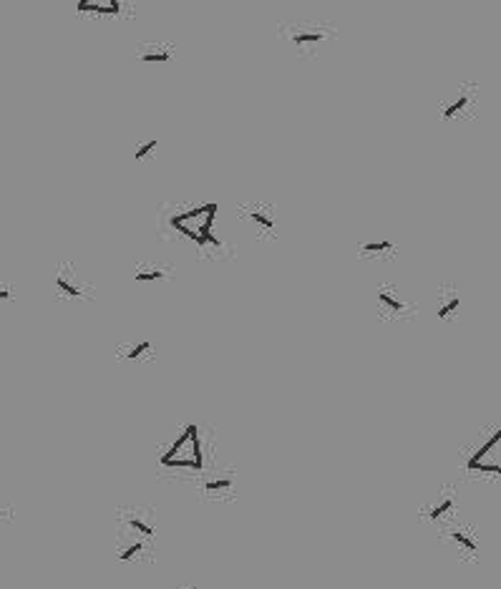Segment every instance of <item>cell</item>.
Returning <instances> with one entry per match:
<instances>
[{"label":"cell","mask_w":501,"mask_h":589,"mask_svg":"<svg viewBox=\"0 0 501 589\" xmlns=\"http://www.w3.org/2000/svg\"><path fill=\"white\" fill-rule=\"evenodd\" d=\"M280 33H283V38H288V43L298 54L313 51V48H318L320 43L335 38V28L333 26H328V23H310V21L288 23V26L280 28Z\"/></svg>","instance_id":"6da1fadb"},{"label":"cell","mask_w":501,"mask_h":589,"mask_svg":"<svg viewBox=\"0 0 501 589\" xmlns=\"http://www.w3.org/2000/svg\"><path fill=\"white\" fill-rule=\"evenodd\" d=\"M56 290L64 295V298H74V300H88L93 298V282H88L79 270H76L74 262H61L56 267Z\"/></svg>","instance_id":"7a4b0ae2"},{"label":"cell","mask_w":501,"mask_h":589,"mask_svg":"<svg viewBox=\"0 0 501 589\" xmlns=\"http://www.w3.org/2000/svg\"><path fill=\"white\" fill-rule=\"evenodd\" d=\"M479 104V86L476 84H464L453 91L451 99L441 104V119L443 121H456V119L471 116Z\"/></svg>","instance_id":"3957f363"},{"label":"cell","mask_w":501,"mask_h":589,"mask_svg":"<svg viewBox=\"0 0 501 589\" xmlns=\"http://www.w3.org/2000/svg\"><path fill=\"white\" fill-rule=\"evenodd\" d=\"M378 315L383 320L413 318V305L408 303L393 285H380L378 287Z\"/></svg>","instance_id":"277c9868"},{"label":"cell","mask_w":501,"mask_h":589,"mask_svg":"<svg viewBox=\"0 0 501 589\" xmlns=\"http://www.w3.org/2000/svg\"><path fill=\"white\" fill-rule=\"evenodd\" d=\"M240 217H245L247 222L252 224V229H255L257 234H262V237H275V229H278V219H275V207L267 202H250V204H242L240 207Z\"/></svg>","instance_id":"5b68a950"},{"label":"cell","mask_w":501,"mask_h":589,"mask_svg":"<svg viewBox=\"0 0 501 589\" xmlns=\"http://www.w3.org/2000/svg\"><path fill=\"white\" fill-rule=\"evenodd\" d=\"M174 54V46L161 41H146L136 46V61H141V64H169Z\"/></svg>","instance_id":"8992f818"},{"label":"cell","mask_w":501,"mask_h":589,"mask_svg":"<svg viewBox=\"0 0 501 589\" xmlns=\"http://www.w3.org/2000/svg\"><path fill=\"white\" fill-rule=\"evenodd\" d=\"M496 446H499V431H494L484 446L476 448V451L471 453V458L466 461V468H469V471H481V473H499V463L486 461L489 456H494L491 451H494Z\"/></svg>","instance_id":"52a82bcc"},{"label":"cell","mask_w":501,"mask_h":589,"mask_svg":"<svg viewBox=\"0 0 501 589\" xmlns=\"http://www.w3.org/2000/svg\"><path fill=\"white\" fill-rule=\"evenodd\" d=\"M116 358L128 363H141L154 358V343L151 340H128L116 348Z\"/></svg>","instance_id":"ba28073f"},{"label":"cell","mask_w":501,"mask_h":589,"mask_svg":"<svg viewBox=\"0 0 501 589\" xmlns=\"http://www.w3.org/2000/svg\"><path fill=\"white\" fill-rule=\"evenodd\" d=\"M174 275V267L164 265V262H139L133 270V280L136 282H164Z\"/></svg>","instance_id":"9c48e42d"},{"label":"cell","mask_w":501,"mask_h":589,"mask_svg":"<svg viewBox=\"0 0 501 589\" xmlns=\"http://www.w3.org/2000/svg\"><path fill=\"white\" fill-rule=\"evenodd\" d=\"M459 308H461L459 287H453V285L441 287V290H438V308H436L438 318H453Z\"/></svg>","instance_id":"30bf717a"},{"label":"cell","mask_w":501,"mask_h":589,"mask_svg":"<svg viewBox=\"0 0 501 589\" xmlns=\"http://www.w3.org/2000/svg\"><path fill=\"white\" fill-rule=\"evenodd\" d=\"M358 255L368 257V260L393 257L395 255V242H390V239H365V242L358 244Z\"/></svg>","instance_id":"8fae6325"},{"label":"cell","mask_w":501,"mask_h":589,"mask_svg":"<svg viewBox=\"0 0 501 589\" xmlns=\"http://www.w3.org/2000/svg\"><path fill=\"white\" fill-rule=\"evenodd\" d=\"M121 519L131 531H139L141 539H151V536H154V521L146 519L141 511H123Z\"/></svg>","instance_id":"7c38bea8"},{"label":"cell","mask_w":501,"mask_h":589,"mask_svg":"<svg viewBox=\"0 0 501 589\" xmlns=\"http://www.w3.org/2000/svg\"><path fill=\"white\" fill-rule=\"evenodd\" d=\"M235 488V473L224 471V473H214L204 481V494H227Z\"/></svg>","instance_id":"4fadbf2b"},{"label":"cell","mask_w":501,"mask_h":589,"mask_svg":"<svg viewBox=\"0 0 501 589\" xmlns=\"http://www.w3.org/2000/svg\"><path fill=\"white\" fill-rule=\"evenodd\" d=\"M123 3L118 0H108V3H79L81 13H96V16H123Z\"/></svg>","instance_id":"5bb4252c"},{"label":"cell","mask_w":501,"mask_h":589,"mask_svg":"<svg viewBox=\"0 0 501 589\" xmlns=\"http://www.w3.org/2000/svg\"><path fill=\"white\" fill-rule=\"evenodd\" d=\"M456 506V494L453 491H443V499H438L433 506H428V511H426V516L431 521H438L441 516H446L448 511Z\"/></svg>","instance_id":"9a60e30c"},{"label":"cell","mask_w":501,"mask_h":589,"mask_svg":"<svg viewBox=\"0 0 501 589\" xmlns=\"http://www.w3.org/2000/svg\"><path fill=\"white\" fill-rule=\"evenodd\" d=\"M144 547H146L144 539H141V536H133L131 542H126V544L118 547V559H121V562H133V559L144 552Z\"/></svg>","instance_id":"2e32d148"},{"label":"cell","mask_w":501,"mask_h":589,"mask_svg":"<svg viewBox=\"0 0 501 589\" xmlns=\"http://www.w3.org/2000/svg\"><path fill=\"white\" fill-rule=\"evenodd\" d=\"M456 542V547H461L464 552H469V554H476L479 552V544H476V539H471L466 531H461V529H453L451 534H448Z\"/></svg>","instance_id":"e0dca14e"},{"label":"cell","mask_w":501,"mask_h":589,"mask_svg":"<svg viewBox=\"0 0 501 589\" xmlns=\"http://www.w3.org/2000/svg\"><path fill=\"white\" fill-rule=\"evenodd\" d=\"M156 146H159V139H149V141H144V144H139V146H136L133 156H136V159H146V156H149L151 151L156 149Z\"/></svg>","instance_id":"ac0fdd59"},{"label":"cell","mask_w":501,"mask_h":589,"mask_svg":"<svg viewBox=\"0 0 501 589\" xmlns=\"http://www.w3.org/2000/svg\"><path fill=\"white\" fill-rule=\"evenodd\" d=\"M16 298V287L11 285V282H0V303H6V300H13Z\"/></svg>","instance_id":"d6986e66"},{"label":"cell","mask_w":501,"mask_h":589,"mask_svg":"<svg viewBox=\"0 0 501 589\" xmlns=\"http://www.w3.org/2000/svg\"><path fill=\"white\" fill-rule=\"evenodd\" d=\"M8 516H11V511H8V509H3V506H0V519H8Z\"/></svg>","instance_id":"ffe728a7"},{"label":"cell","mask_w":501,"mask_h":589,"mask_svg":"<svg viewBox=\"0 0 501 589\" xmlns=\"http://www.w3.org/2000/svg\"><path fill=\"white\" fill-rule=\"evenodd\" d=\"M176 589H184V587H176Z\"/></svg>","instance_id":"44dd1931"}]
</instances>
